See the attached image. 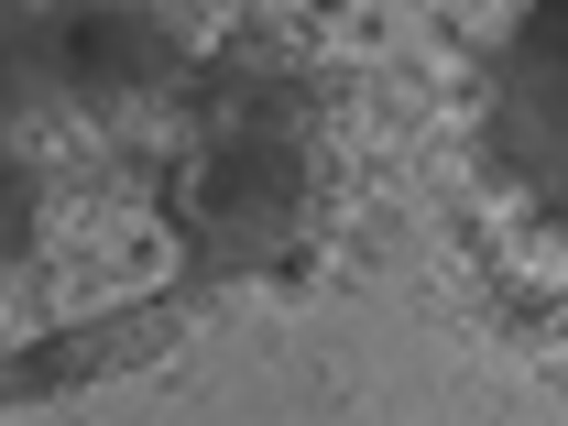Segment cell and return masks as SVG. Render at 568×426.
I'll return each instance as SVG.
<instances>
[{
  "mask_svg": "<svg viewBox=\"0 0 568 426\" xmlns=\"http://www.w3.org/2000/svg\"><path fill=\"white\" fill-rule=\"evenodd\" d=\"M55 67L67 77H142V22H121V11H67L55 22Z\"/></svg>",
  "mask_w": 568,
  "mask_h": 426,
  "instance_id": "cell-1",
  "label": "cell"
},
{
  "mask_svg": "<svg viewBox=\"0 0 568 426\" xmlns=\"http://www.w3.org/2000/svg\"><path fill=\"white\" fill-rule=\"evenodd\" d=\"M33 241V186H0V252H22Z\"/></svg>",
  "mask_w": 568,
  "mask_h": 426,
  "instance_id": "cell-2",
  "label": "cell"
}]
</instances>
